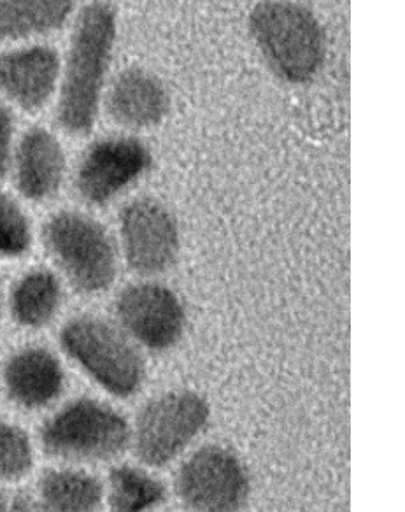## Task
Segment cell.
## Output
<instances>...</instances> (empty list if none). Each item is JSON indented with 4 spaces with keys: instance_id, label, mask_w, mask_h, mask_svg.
<instances>
[{
    "instance_id": "3957f363",
    "label": "cell",
    "mask_w": 405,
    "mask_h": 512,
    "mask_svg": "<svg viewBox=\"0 0 405 512\" xmlns=\"http://www.w3.org/2000/svg\"><path fill=\"white\" fill-rule=\"evenodd\" d=\"M248 32L274 78L304 86L320 78L328 39L320 18L297 0H258L248 15Z\"/></svg>"
},
{
    "instance_id": "52a82bcc",
    "label": "cell",
    "mask_w": 405,
    "mask_h": 512,
    "mask_svg": "<svg viewBox=\"0 0 405 512\" xmlns=\"http://www.w3.org/2000/svg\"><path fill=\"white\" fill-rule=\"evenodd\" d=\"M150 146L132 134L93 139L71 167L72 192L85 209H104L137 185L153 167Z\"/></svg>"
},
{
    "instance_id": "7a4b0ae2",
    "label": "cell",
    "mask_w": 405,
    "mask_h": 512,
    "mask_svg": "<svg viewBox=\"0 0 405 512\" xmlns=\"http://www.w3.org/2000/svg\"><path fill=\"white\" fill-rule=\"evenodd\" d=\"M37 244L69 292L93 299L113 288L120 271L118 244L85 207H58L39 225Z\"/></svg>"
},
{
    "instance_id": "e0dca14e",
    "label": "cell",
    "mask_w": 405,
    "mask_h": 512,
    "mask_svg": "<svg viewBox=\"0 0 405 512\" xmlns=\"http://www.w3.org/2000/svg\"><path fill=\"white\" fill-rule=\"evenodd\" d=\"M48 512H102L104 481L92 470L55 463L37 476L34 486Z\"/></svg>"
},
{
    "instance_id": "8fae6325",
    "label": "cell",
    "mask_w": 405,
    "mask_h": 512,
    "mask_svg": "<svg viewBox=\"0 0 405 512\" xmlns=\"http://www.w3.org/2000/svg\"><path fill=\"white\" fill-rule=\"evenodd\" d=\"M114 321L141 349L165 353L185 337V302L171 286L143 279L121 288L114 300Z\"/></svg>"
},
{
    "instance_id": "4fadbf2b",
    "label": "cell",
    "mask_w": 405,
    "mask_h": 512,
    "mask_svg": "<svg viewBox=\"0 0 405 512\" xmlns=\"http://www.w3.org/2000/svg\"><path fill=\"white\" fill-rule=\"evenodd\" d=\"M60 50L51 43L0 48V102L18 116L53 109L60 81Z\"/></svg>"
},
{
    "instance_id": "ffe728a7",
    "label": "cell",
    "mask_w": 405,
    "mask_h": 512,
    "mask_svg": "<svg viewBox=\"0 0 405 512\" xmlns=\"http://www.w3.org/2000/svg\"><path fill=\"white\" fill-rule=\"evenodd\" d=\"M36 435L20 421L0 414V488H16L36 470Z\"/></svg>"
},
{
    "instance_id": "5b68a950",
    "label": "cell",
    "mask_w": 405,
    "mask_h": 512,
    "mask_svg": "<svg viewBox=\"0 0 405 512\" xmlns=\"http://www.w3.org/2000/svg\"><path fill=\"white\" fill-rule=\"evenodd\" d=\"M36 439L39 453L51 462L90 469L113 462L130 448V423L106 400L65 397L44 414Z\"/></svg>"
},
{
    "instance_id": "44dd1931",
    "label": "cell",
    "mask_w": 405,
    "mask_h": 512,
    "mask_svg": "<svg viewBox=\"0 0 405 512\" xmlns=\"http://www.w3.org/2000/svg\"><path fill=\"white\" fill-rule=\"evenodd\" d=\"M18 114L0 102V183L8 181L9 167L15 155L16 141L20 136Z\"/></svg>"
},
{
    "instance_id": "30bf717a",
    "label": "cell",
    "mask_w": 405,
    "mask_h": 512,
    "mask_svg": "<svg viewBox=\"0 0 405 512\" xmlns=\"http://www.w3.org/2000/svg\"><path fill=\"white\" fill-rule=\"evenodd\" d=\"M69 370L58 348L25 341L0 355V399L20 414H46L67 397Z\"/></svg>"
},
{
    "instance_id": "5bb4252c",
    "label": "cell",
    "mask_w": 405,
    "mask_h": 512,
    "mask_svg": "<svg viewBox=\"0 0 405 512\" xmlns=\"http://www.w3.org/2000/svg\"><path fill=\"white\" fill-rule=\"evenodd\" d=\"M171 107V93L164 79L139 65L111 76L102 100L107 120L132 136L162 127Z\"/></svg>"
},
{
    "instance_id": "7c38bea8",
    "label": "cell",
    "mask_w": 405,
    "mask_h": 512,
    "mask_svg": "<svg viewBox=\"0 0 405 512\" xmlns=\"http://www.w3.org/2000/svg\"><path fill=\"white\" fill-rule=\"evenodd\" d=\"M71 167L57 127L32 123L20 130L6 185L29 206H46L69 186Z\"/></svg>"
},
{
    "instance_id": "2e32d148",
    "label": "cell",
    "mask_w": 405,
    "mask_h": 512,
    "mask_svg": "<svg viewBox=\"0 0 405 512\" xmlns=\"http://www.w3.org/2000/svg\"><path fill=\"white\" fill-rule=\"evenodd\" d=\"M76 11V0H0V48L50 43L67 32Z\"/></svg>"
},
{
    "instance_id": "603a6c76",
    "label": "cell",
    "mask_w": 405,
    "mask_h": 512,
    "mask_svg": "<svg viewBox=\"0 0 405 512\" xmlns=\"http://www.w3.org/2000/svg\"><path fill=\"white\" fill-rule=\"evenodd\" d=\"M13 490L15 488H0V512H16L13 504Z\"/></svg>"
},
{
    "instance_id": "8992f818",
    "label": "cell",
    "mask_w": 405,
    "mask_h": 512,
    "mask_svg": "<svg viewBox=\"0 0 405 512\" xmlns=\"http://www.w3.org/2000/svg\"><path fill=\"white\" fill-rule=\"evenodd\" d=\"M211 406L195 390H169L151 397L130 425V449L146 469H165L206 432Z\"/></svg>"
},
{
    "instance_id": "9c48e42d",
    "label": "cell",
    "mask_w": 405,
    "mask_h": 512,
    "mask_svg": "<svg viewBox=\"0 0 405 512\" xmlns=\"http://www.w3.org/2000/svg\"><path fill=\"white\" fill-rule=\"evenodd\" d=\"M116 244L128 271L139 278H158L178 264V218L171 207L155 197L132 199L118 213Z\"/></svg>"
},
{
    "instance_id": "277c9868",
    "label": "cell",
    "mask_w": 405,
    "mask_h": 512,
    "mask_svg": "<svg viewBox=\"0 0 405 512\" xmlns=\"http://www.w3.org/2000/svg\"><path fill=\"white\" fill-rule=\"evenodd\" d=\"M65 362L114 399H132L146 383L143 351L118 323L95 313L67 316L57 332Z\"/></svg>"
},
{
    "instance_id": "d6986e66",
    "label": "cell",
    "mask_w": 405,
    "mask_h": 512,
    "mask_svg": "<svg viewBox=\"0 0 405 512\" xmlns=\"http://www.w3.org/2000/svg\"><path fill=\"white\" fill-rule=\"evenodd\" d=\"M30 207L6 183H0V267L27 260L37 246L39 225Z\"/></svg>"
},
{
    "instance_id": "ba28073f",
    "label": "cell",
    "mask_w": 405,
    "mask_h": 512,
    "mask_svg": "<svg viewBox=\"0 0 405 512\" xmlns=\"http://www.w3.org/2000/svg\"><path fill=\"white\" fill-rule=\"evenodd\" d=\"M172 488L186 512H244L253 479L234 449L206 444L179 463Z\"/></svg>"
},
{
    "instance_id": "ac0fdd59",
    "label": "cell",
    "mask_w": 405,
    "mask_h": 512,
    "mask_svg": "<svg viewBox=\"0 0 405 512\" xmlns=\"http://www.w3.org/2000/svg\"><path fill=\"white\" fill-rule=\"evenodd\" d=\"M165 500V484L143 465H114L104 481L107 512H155Z\"/></svg>"
},
{
    "instance_id": "6da1fadb",
    "label": "cell",
    "mask_w": 405,
    "mask_h": 512,
    "mask_svg": "<svg viewBox=\"0 0 405 512\" xmlns=\"http://www.w3.org/2000/svg\"><path fill=\"white\" fill-rule=\"evenodd\" d=\"M60 51V81L53 121L69 139H86L97 127L120 34L118 9L107 0L78 6Z\"/></svg>"
},
{
    "instance_id": "7402d4cb",
    "label": "cell",
    "mask_w": 405,
    "mask_h": 512,
    "mask_svg": "<svg viewBox=\"0 0 405 512\" xmlns=\"http://www.w3.org/2000/svg\"><path fill=\"white\" fill-rule=\"evenodd\" d=\"M6 299H8V278H4L0 267V328L6 325Z\"/></svg>"
},
{
    "instance_id": "9a60e30c",
    "label": "cell",
    "mask_w": 405,
    "mask_h": 512,
    "mask_svg": "<svg viewBox=\"0 0 405 512\" xmlns=\"http://www.w3.org/2000/svg\"><path fill=\"white\" fill-rule=\"evenodd\" d=\"M69 288L50 265L25 267L8 279L6 323L23 334H41L62 323Z\"/></svg>"
}]
</instances>
